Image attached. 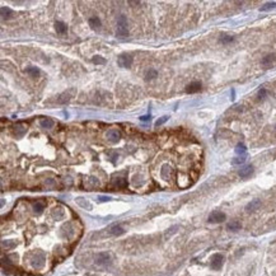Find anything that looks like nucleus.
Instances as JSON below:
<instances>
[{"label":"nucleus","instance_id":"nucleus-1","mask_svg":"<svg viewBox=\"0 0 276 276\" xmlns=\"http://www.w3.org/2000/svg\"><path fill=\"white\" fill-rule=\"evenodd\" d=\"M117 35L118 36H122L125 37L129 35V28H127V19L125 15H121L118 18V22H117Z\"/></svg>","mask_w":276,"mask_h":276},{"label":"nucleus","instance_id":"nucleus-2","mask_svg":"<svg viewBox=\"0 0 276 276\" xmlns=\"http://www.w3.org/2000/svg\"><path fill=\"white\" fill-rule=\"evenodd\" d=\"M45 262H46V257H45V254L41 253V252L35 253L32 256V258H31V264H32L33 267H36V269H40V267H42V266L45 265Z\"/></svg>","mask_w":276,"mask_h":276},{"label":"nucleus","instance_id":"nucleus-3","mask_svg":"<svg viewBox=\"0 0 276 276\" xmlns=\"http://www.w3.org/2000/svg\"><path fill=\"white\" fill-rule=\"evenodd\" d=\"M118 65L121 67H130L133 65V57L130 56L129 54H121L118 56Z\"/></svg>","mask_w":276,"mask_h":276},{"label":"nucleus","instance_id":"nucleus-4","mask_svg":"<svg viewBox=\"0 0 276 276\" xmlns=\"http://www.w3.org/2000/svg\"><path fill=\"white\" fill-rule=\"evenodd\" d=\"M225 214L222 213V211H213L209 215V222L210 223H222L225 220Z\"/></svg>","mask_w":276,"mask_h":276},{"label":"nucleus","instance_id":"nucleus-5","mask_svg":"<svg viewBox=\"0 0 276 276\" xmlns=\"http://www.w3.org/2000/svg\"><path fill=\"white\" fill-rule=\"evenodd\" d=\"M223 261H224V257L220 253L214 254L213 258H211V267H213L214 270H219L220 267L223 266Z\"/></svg>","mask_w":276,"mask_h":276},{"label":"nucleus","instance_id":"nucleus-6","mask_svg":"<svg viewBox=\"0 0 276 276\" xmlns=\"http://www.w3.org/2000/svg\"><path fill=\"white\" fill-rule=\"evenodd\" d=\"M106 138H107L108 141H111V143H117L118 140L121 139V134H120V131L118 130H108L107 131V134H106Z\"/></svg>","mask_w":276,"mask_h":276},{"label":"nucleus","instance_id":"nucleus-7","mask_svg":"<svg viewBox=\"0 0 276 276\" xmlns=\"http://www.w3.org/2000/svg\"><path fill=\"white\" fill-rule=\"evenodd\" d=\"M111 254H108L107 252H103V253H99L96 258V262L98 265H108L111 264Z\"/></svg>","mask_w":276,"mask_h":276},{"label":"nucleus","instance_id":"nucleus-8","mask_svg":"<svg viewBox=\"0 0 276 276\" xmlns=\"http://www.w3.org/2000/svg\"><path fill=\"white\" fill-rule=\"evenodd\" d=\"M252 173H253V165L248 164V165H246V167H243V168L239 169L238 175H239V177H242V178H248V177H251Z\"/></svg>","mask_w":276,"mask_h":276},{"label":"nucleus","instance_id":"nucleus-9","mask_svg":"<svg viewBox=\"0 0 276 276\" xmlns=\"http://www.w3.org/2000/svg\"><path fill=\"white\" fill-rule=\"evenodd\" d=\"M201 91V83L200 82H192L186 87V92L187 93H197Z\"/></svg>","mask_w":276,"mask_h":276},{"label":"nucleus","instance_id":"nucleus-10","mask_svg":"<svg viewBox=\"0 0 276 276\" xmlns=\"http://www.w3.org/2000/svg\"><path fill=\"white\" fill-rule=\"evenodd\" d=\"M261 206V201L260 200H253L248 204L247 206H246V211L247 213H253V211L258 210V207Z\"/></svg>","mask_w":276,"mask_h":276},{"label":"nucleus","instance_id":"nucleus-11","mask_svg":"<svg viewBox=\"0 0 276 276\" xmlns=\"http://www.w3.org/2000/svg\"><path fill=\"white\" fill-rule=\"evenodd\" d=\"M275 61H276V55L271 54V55H267V56H265L264 59H262V65L270 67Z\"/></svg>","mask_w":276,"mask_h":276},{"label":"nucleus","instance_id":"nucleus-12","mask_svg":"<svg viewBox=\"0 0 276 276\" xmlns=\"http://www.w3.org/2000/svg\"><path fill=\"white\" fill-rule=\"evenodd\" d=\"M108 233L109 234H112V235H121V234H124L125 230H124V228L120 227V225H112L111 228L108 229Z\"/></svg>","mask_w":276,"mask_h":276},{"label":"nucleus","instance_id":"nucleus-13","mask_svg":"<svg viewBox=\"0 0 276 276\" xmlns=\"http://www.w3.org/2000/svg\"><path fill=\"white\" fill-rule=\"evenodd\" d=\"M55 29H56V32L59 33V35H65L66 31H67V27H66L65 23L56 22V23H55Z\"/></svg>","mask_w":276,"mask_h":276},{"label":"nucleus","instance_id":"nucleus-14","mask_svg":"<svg viewBox=\"0 0 276 276\" xmlns=\"http://www.w3.org/2000/svg\"><path fill=\"white\" fill-rule=\"evenodd\" d=\"M33 211H35L36 214H41L42 211L45 210V202H42V201H36V202H33Z\"/></svg>","mask_w":276,"mask_h":276},{"label":"nucleus","instance_id":"nucleus-15","mask_svg":"<svg viewBox=\"0 0 276 276\" xmlns=\"http://www.w3.org/2000/svg\"><path fill=\"white\" fill-rule=\"evenodd\" d=\"M0 13H1V18L3 19H9V18L13 17V14H14V13L12 12V9H9V8H7V7H1Z\"/></svg>","mask_w":276,"mask_h":276},{"label":"nucleus","instance_id":"nucleus-16","mask_svg":"<svg viewBox=\"0 0 276 276\" xmlns=\"http://www.w3.org/2000/svg\"><path fill=\"white\" fill-rule=\"evenodd\" d=\"M89 25L93 28V29H97L101 27V20L98 19V17H92V18H89Z\"/></svg>","mask_w":276,"mask_h":276},{"label":"nucleus","instance_id":"nucleus-17","mask_svg":"<svg viewBox=\"0 0 276 276\" xmlns=\"http://www.w3.org/2000/svg\"><path fill=\"white\" fill-rule=\"evenodd\" d=\"M27 74L29 76H32V78H38V75H40V70L35 66H29V67H27Z\"/></svg>","mask_w":276,"mask_h":276},{"label":"nucleus","instance_id":"nucleus-18","mask_svg":"<svg viewBox=\"0 0 276 276\" xmlns=\"http://www.w3.org/2000/svg\"><path fill=\"white\" fill-rule=\"evenodd\" d=\"M40 125H41V127H43V129H51V127L54 126V121L51 120V118H43V120H41Z\"/></svg>","mask_w":276,"mask_h":276},{"label":"nucleus","instance_id":"nucleus-19","mask_svg":"<svg viewBox=\"0 0 276 276\" xmlns=\"http://www.w3.org/2000/svg\"><path fill=\"white\" fill-rule=\"evenodd\" d=\"M274 8H276V1H270V3L264 4V5L260 8V10H261V12H267V10L274 9Z\"/></svg>","mask_w":276,"mask_h":276},{"label":"nucleus","instance_id":"nucleus-20","mask_svg":"<svg viewBox=\"0 0 276 276\" xmlns=\"http://www.w3.org/2000/svg\"><path fill=\"white\" fill-rule=\"evenodd\" d=\"M228 229H229V230H233V232L239 230V229H241V223L239 222H230V223L228 224Z\"/></svg>","mask_w":276,"mask_h":276},{"label":"nucleus","instance_id":"nucleus-21","mask_svg":"<svg viewBox=\"0 0 276 276\" xmlns=\"http://www.w3.org/2000/svg\"><path fill=\"white\" fill-rule=\"evenodd\" d=\"M158 76V71L155 69H149V71L146 73V79L148 80H151V79H155Z\"/></svg>","mask_w":276,"mask_h":276},{"label":"nucleus","instance_id":"nucleus-22","mask_svg":"<svg viewBox=\"0 0 276 276\" xmlns=\"http://www.w3.org/2000/svg\"><path fill=\"white\" fill-rule=\"evenodd\" d=\"M14 129H15V130H14L15 134L18 135V136H22V135H24V133H25V127H24L23 125H17Z\"/></svg>","mask_w":276,"mask_h":276},{"label":"nucleus","instance_id":"nucleus-23","mask_svg":"<svg viewBox=\"0 0 276 276\" xmlns=\"http://www.w3.org/2000/svg\"><path fill=\"white\" fill-rule=\"evenodd\" d=\"M246 150H247V149H246V145H244V144H242V143H239L238 145L235 146V153H237V154H244Z\"/></svg>","mask_w":276,"mask_h":276},{"label":"nucleus","instance_id":"nucleus-24","mask_svg":"<svg viewBox=\"0 0 276 276\" xmlns=\"http://www.w3.org/2000/svg\"><path fill=\"white\" fill-rule=\"evenodd\" d=\"M234 41V37H232V36H223L222 38H220V42L224 45H227V43H230V42Z\"/></svg>","mask_w":276,"mask_h":276},{"label":"nucleus","instance_id":"nucleus-25","mask_svg":"<svg viewBox=\"0 0 276 276\" xmlns=\"http://www.w3.org/2000/svg\"><path fill=\"white\" fill-rule=\"evenodd\" d=\"M92 61L94 62V64H101V65H103V64H106V60L102 56H93V59H92Z\"/></svg>","mask_w":276,"mask_h":276},{"label":"nucleus","instance_id":"nucleus-26","mask_svg":"<svg viewBox=\"0 0 276 276\" xmlns=\"http://www.w3.org/2000/svg\"><path fill=\"white\" fill-rule=\"evenodd\" d=\"M76 202H78L80 206H83L84 209H91V205H89V204H85V201H84V198H82V197L76 198Z\"/></svg>","mask_w":276,"mask_h":276},{"label":"nucleus","instance_id":"nucleus-27","mask_svg":"<svg viewBox=\"0 0 276 276\" xmlns=\"http://www.w3.org/2000/svg\"><path fill=\"white\" fill-rule=\"evenodd\" d=\"M266 89H264V88H261L260 89V92H258V94H257V98L258 99H264L265 97H266Z\"/></svg>","mask_w":276,"mask_h":276},{"label":"nucleus","instance_id":"nucleus-28","mask_svg":"<svg viewBox=\"0 0 276 276\" xmlns=\"http://www.w3.org/2000/svg\"><path fill=\"white\" fill-rule=\"evenodd\" d=\"M244 160H246L244 156H239V158L233 159V164H241V163H244Z\"/></svg>","mask_w":276,"mask_h":276},{"label":"nucleus","instance_id":"nucleus-29","mask_svg":"<svg viewBox=\"0 0 276 276\" xmlns=\"http://www.w3.org/2000/svg\"><path fill=\"white\" fill-rule=\"evenodd\" d=\"M167 120H168V117H165V116H164V117H162V120H158V121H156V122H155V125H156V126H159V125H162L163 122L167 121Z\"/></svg>","mask_w":276,"mask_h":276},{"label":"nucleus","instance_id":"nucleus-30","mask_svg":"<svg viewBox=\"0 0 276 276\" xmlns=\"http://www.w3.org/2000/svg\"><path fill=\"white\" fill-rule=\"evenodd\" d=\"M140 120H141L143 122L149 121V120H150V114H149V116H141V117H140Z\"/></svg>","mask_w":276,"mask_h":276},{"label":"nucleus","instance_id":"nucleus-31","mask_svg":"<svg viewBox=\"0 0 276 276\" xmlns=\"http://www.w3.org/2000/svg\"><path fill=\"white\" fill-rule=\"evenodd\" d=\"M99 200H101V201H108V200H109V197H104V196H102V197H99Z\"/></svg>","mask_w":276,"mask_h":276}]
</instances>
